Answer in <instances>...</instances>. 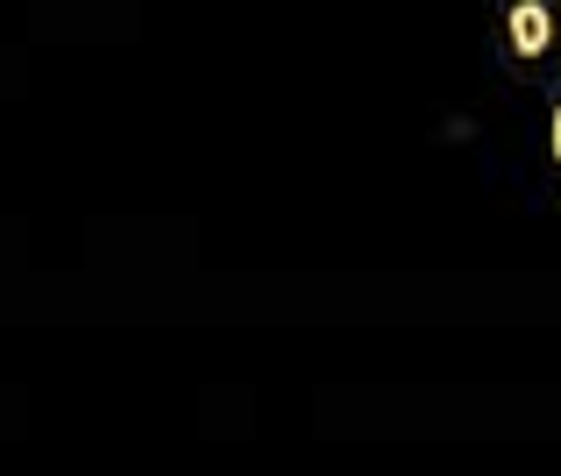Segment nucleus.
Returning <instances> with one entry per match:
<instances>
[{
    "mask_svg": "<svg viewBox=\"0 0 561 476\" xmlns=\"http://www.w3.org/2000/svg\"><path fill=\"white\" fill-rule=\"evenodd\" d=\"M505 36H512V50H519V57H548V43H554V14L540 8V0H519V8L505 14Z\"/></svg>",
    "mask_w": 561,
    "mask_h": 476,
    "instance_id": "nucleus-1",
    "label": "nucleus"
},
{
    "mask_svg": "<svg viewBox=\"0 0 561 476\" xmlns=\"http://www.w3.org/2000/svg\"><path fill=\"white\" fill-rule=\"evenodd\" d=\"M554 163H561V100H554Z\"/></svg>",
    "mask_w": 561,
    "mask_h": 476,
    "instance_id": "nucleus-2",
    "label": "nucleus"
}]
</instances>
